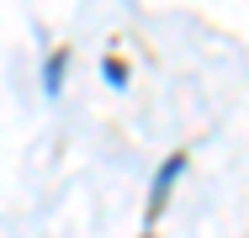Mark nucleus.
Listing matches in <instances>:
<instances>
[{
	"label": "nucleus",
	"mask_w": 249,
	"mask_h": 238,
	"mask_svg": "<svg viewBox=\"0 0 249 238\" xmlns=\"http://www.w3.org/2000/svg\"><path fill=\"white\" fill-rule=\"evenodd\" d=\"M180 170H186V159H170V164H164V175H159V190H154V212L164 206V190H170V180H175Z\"/></svg>",
	"instance_id": "f257e3e1"
}]
</instances>
